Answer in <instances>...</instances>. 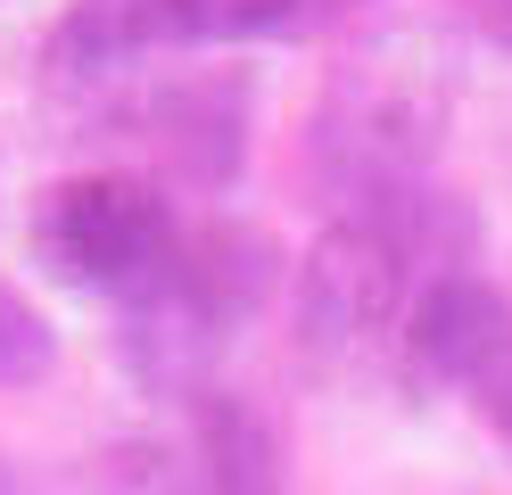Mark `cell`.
I'll use <instances>...</instances> for the list:
<instances>
[{"label": "cell", "instance_id": "obj_9", "mask_svg": "<svg viewBox=\"0 0 512 495\" xmlns=\"http://www.w3.org/2000/svg\"><path fill=\"white\" fill-rule=\"evenodd\" d=\"M364 223L397 248V264L413 273V289H422V281H446V273H471V264H479V215H471V198H455L446 182H413V190L372 198Z\"/></svg>", "mask_w": 512, "mask_h": 495}, {"label": "cell", "instance_id": "obj_7", "mask_svg": "<svg viewBox=\"0 0 512 495\" xmlns=\"http://www.w3.org/2000/svg\"><path fill=\"white\" fill-rule=\"evenodd\" d=\"M157 50H182V0H67L42 66H50V83L100 99Z\"/></svg>", "mask_w": 512, "mask_h": 495}, {"label": "cell", "instance_id": "obj_12", "mask_svg": "<svg viewBox=\"0 0 512 495\" xmlns=\"http://www.w3.org/2000/svg\"><path fill=\"white\" fill-rule=\"evenodd\" d=\"M372 0H273V42H306V33H331L347 17H364Z\"/></svg>", "mask_w": 512, "mask_h": 495}, {"label": "cell", "instance_id": "obj_10", "mask_svg": "<svg viewBox=\"0 0 512 495\" xmlns=\"http://www.w3.org/2000/svg\"><path fill=\"white\" fill-rule=\"evenodd\" d=\"M58 372V330L17 281H0V388H34Z\"/></svg>", "mask_w": 512, "mask_h": 495}, {"label": "cell", "instance_id": "obj_13", "mask_svg": "<svg viewBox=\"0 0 512 495\" xmlns=\"http://www.w3.org/2000/svg\"><path fill=\"white\" fill-rule=\"evenodd\" d=\"M471 413H479V421H488L496 438L512 446V339H504V347L488 355V372L471 380Z\"/></svg>", "mask_w": 512, "mask_h": 495}, {"label": "cell", "instance_id": "obj_1", "mask_svg": "<svg viewBox=\"0 0 512 495\" xmlns=\"http://www.w3.org/2000/svg\"><path fill=\"white\" fill-rule=\"evenodd\" d=\"M455 99L463 66L438 25L364 33L323 75V99L306 116V165L323 198H339V215H364L372 198L430 182L446 132H455Z\"/></svg>", "mask_w": 512, "mask_h": 495}, {"label": "cell", "instance_id": "obj_2", "mask_svg": "<svg viewBox=\"0 0 512 495\" xmlns=\"http://www.w3.org/2000/svg\"><path fill=\"white\" fill-rule=\"evenodd\" d=\"M281 281V248L248 223H199L182 231L174 264L157 273L141 297L116 306V355L149 396H182L199 405L215 388V363L232 355L240 322L273 297Z\"/></svg>", "mask_w": 512, "mask_h": 495}, {"label": "cell", "instance_id": "obj_4", "mask_svg": "<svg viewBox=\"0 0 512 495\" xmlns=\"http://www.w3.org/2000/svg\"><path fill=\"white\" fill-rule=\"evenodd\" d=\"M413 306V273L364 215H331L298 256V339L314 355H364Z\"/></svg>", "mask_w": 512, "mask_h": 495}, {"label": "cell", "instance_id": "obj_14", "mask_svg": "<svg viewBox=\"0 0 512 495\" xmlns=\"http://www.w3.org/2000/svg\"><path fill=\"white\" fill-rule=\"evenodd\" d=\"M455 9H463V25L479 33V42L512 50V0H455Z\"/></svg>", "mask_w": 512, "mask_h": 495}, {"label": "cell", "instance_id": "obj_3", "mask_svg": "<svg viewBox=\"0 0 512 495\" xmlns=\"http://www.w3.org/2000/svg\"><path fill=\"white\" fill-rule=\"evenodd\" d=\"M182 223L149 174H75L34 207V264L83 297H141L174 264Z\"/></svg>", "mask_w": 512, "mask_h": 495}, {"label": "cell", "instance_id": "obj_5", "mask_svg": "<svg viewBox=\"0 0 512 495\" xmlns=\"http://www.w3.org/2000/svg\"><path fill=\"white\" fill-rule=\"evenodd\" d=\"M133 132L190 190H232L248 165V75H174L133 108Z\"/></svg>", "mask_w": 512, "mask_h": 495}, {"label": "cell", "instance_id": "obj_6", "mask_svg": "<svg viewBox=\"0 0 512 495\" xmlns=\"http://www.w3.org/2000/svg\"><path fill=\"white\" fill-rule=\"evenodd\" d=\"M504 339H512V297L488 273L422 281V289H413V306H405V322H397L405 372L413 380H446V388H471Z\"/></svg>", "mask_w": 512, "mask_h": 495}, {"label": "cell", "instance_id": "obj_11", "mask_svg": "<svg viewBox=\"0 0 512 495\" xmlns=\"http://www.w3.org/2000/svg\"><path fill=\"white\" fill-rule=\"evenodd\" d=\"M207 42H273V0H182V50Z\"/></svg>", "mask_w": 512, "mask_h": 495}, {"label": "cell", "instance_id": "obj_8", "mask_svg": "<svg viewBox=\"0 0 512 495\" xmlns=\"http://www.w3.org/2000/svg\"><path fill=\"white\" fill-rule=\"evenodd\" d=\"M190 487L199 495H281V438L240 388L190 405Z\"/></svg>", "mask_w": 512, "mask_h": 495}]
</instances>
